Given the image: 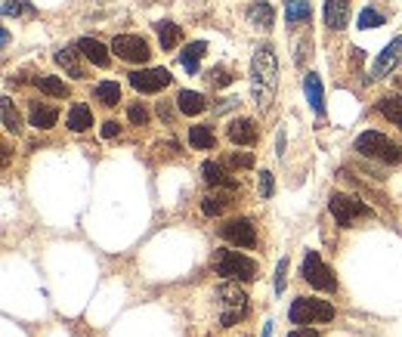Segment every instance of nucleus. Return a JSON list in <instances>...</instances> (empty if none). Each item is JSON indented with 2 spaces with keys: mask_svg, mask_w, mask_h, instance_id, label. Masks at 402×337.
Wrapping results in <instances>:
<instances>
[{
  "mask_svg": "<svg viewBox=\"0 0 402 337\" xmlns=\"http://www.w3.org/2000/svg\"><path fill=\"white\" fill-rule=\"evenodd\" d=\"M275 87H278V62H275V50L266 44L251 59V96L260 112H266L273 106Z\"/></svg>",
  "mask_w": 402,
  "mask_h": 337,
  "instance_id": "f257e3e1",
  "label": "nucleus"
},
{
  "mask_svg": "<svg viewBox=\"0 0 402 337\" xmlns=\"http://www.w3.org/2000/svg\"><path fill=\"white\" fill-rule=\"evenodd\" d=\"M211 263H214L216 276H223L226 281H254V279H257V263H254L251 257L232 250V248L214 250Z\"/></svg>",
  "mask_w": 402,
  "mask_h": 337,
  "instance_id": "f03ea898",
  "label": "nucleus"
},
{
  "mask_svg": "<svg viewBox=\"0 0 402 337\" xmlns=\"http://www.w3.org/2000/svg\"><path fill=\"white\" fill-rule=\"evenodd\" d=\"M356 152L362 158H375V161H384V164H399L402 161V146L387 139L384 133L377 130H365L359 139H356Z\"/></svg>",
  "mask_w": 402,
  "mask_h": 337,
  "instance_id": "7ed1b4c3",
  "label": "nucleus"
},
{
  "mask_svg": "<svg viewBox=\"0 0 402 337\" xmlns=\"http://www.w3.org/2000/svg\"><path fill=\"white\" fill-rule=\"evenodd\" d=\"M216 303H220V328H232L247 312V294L238 288V281H223L216 288Z\"/></svg>",
  "mask_w": 402,
  "mask_h": 337,
  "instance_id": "20e7f679",
  "label": "nucleus"
},
{
  "mask_svg": "<svg viewBox=\"0 0 402 337\" xmlns=\"http://www.w3.org/2000/svg\"><path fill=\"white\" fill-rule=\"evenodd\" d=\"M288 319L294 325H313V322H331L335 319V307L328 300H313V297H300L291 303Z\"/></svg>",
  "mask_w": 402,
  "mask_h": 337,
  "instance_id": "39448f33",
  "label": "nucleus"
},
{
  "mask_svg": "<svg viewBox=\"0 0 402 337\" xmlns=\"http://www.w3.org/2000/svg\"><path fill=\"white\" fill-rule=\"evenodd\" d=\"M328 210L331 217L337 220L340 229H350L356 220H362V217H371V208L362 205L359 198H353V195H344V192H335L328 198Z\"/></svg>",
  "mask_w": 402,
  "mask_h": 337,
  "instance_id": "423d86ee",
  "label": "nucleus"
},
{
  "mask_svg": "<svg viewBox=\"0 0 402 337\" xmlns=\"http://www.w3.org/2000/svg\"><path fill=\"white\" fill-rule=\"evenodd\" d=\"M300 276H304L309 285L316 288V291H337V276L325 266L322 260V254L319 250H306V257H304V266H300Z\"/></svg>",
  "mask_w": 402,
  "mask_h": 337,
  "instance_id": "0eeeda50",
  "label": "nucleus"
},
{
  "mask_svg": "<svg viewBox=\"0 0 402 337\" xmlns=\"http://www.w3.org/2000/svg\"><path fill=\"white\" fill-rule=\"evenodd\" d=\"M112 53L118 59H124V62H149V56H152V50H149V44L143 41L139 34H118L112 41Z\"/></svg>",
  "mask_w": 402,
  "mask_h": 337,
  "instance_id": "6e6552de",
  "label": "nucleus"
},
{
  "mask_svg": "<svg viewBox=\"0 0 402 337\" xmlns=\"http://www.w3.org/2000/svg\"><path fill=\"white\" fill-rule=\"evenodd\" d=\"M174 81L167 68H139V72L130 75V87L136 93H158L164 90L167 84Z\"/></svg>",
  "mask_w": 402,
  "mask_h": 337,
  "instance_id": "1a4fd4ad",
  "label": "nucleus"
},
{
  "mask_svg": "<svg viewBox=\"0 0 402 337\" xmlns=\"http://www.w3.org/2000/svg\"><path fill=\"white\" fill-rule=\"evenodd\" d=\"M220 239H226V241H232V245H238V248H254V245H257V229H254L251 220L238 217V220H226L220 226Z\"/></svg>",
  "mask_w": 402,
  "mask_h": 337,
  "instance_id": "9d476101",
  "label": "nucleus"
},
{
  "mask_svg": "<svg viewBox=\"0 0 402 337\" xmlns=\"http://www.w3.org/2000/svg\"><path fill=\"white\" fill-rule=\"evenodd\" d=\"M399 59H402V34H399V37H393V41L384 46V53L377 56L375 68H371V81H381L384 75H390L393 68H396V62H399Z\"/></svg>",
  "mask_w": 402,
  "mask_h": 337,
  "instance_id": "9b49d317",
  "label": "nucleus"
},
{
  "mask_svg": "<svg viewBox=\"0 0 402 337\" xmlns=\"http://www.w3.org/2000/svg\"><path fill=\"white\" fill-rule=\"evenodd\" d=\"M229 143H235V146H254L257 143V124L251 121V117H235V121L229 124Z\"/></svg>",
  "mask_w": 402,
  "mask_h": 337,
  "instance_id": "f8f14e48",
  "label": "nucleus"
},
{
  "mask_svg": "<svg viewBox=\"0 0 402 337\" xmlns=\"http://www.w3.org/2000/svg\"><path fill=\"white\" fill-rule=\"evenodd\" d=\"M74 46L81 50L84 59L93 62V65H99V68H108V65H112V56H108V50L96 41V37H81V41H77Z\"/></svg>",
  "mask_w": 402,
  "mask_h": 337,
  "instance_id": "ddd939ff",
  "label": "nucleus"
},
{
  "mask_svg": "<svg viewBox=\"0 0 402 337\" xmlns=\"http://www.w3.org/2000/svg\"><path fill=\"white\" fill-rule=\"evenodd\" d=\"M346 22H350V0H328L325 4V25L328 28H346Z\"/></svg>",
  "mask_w": 402,
  "mask_h": 337,
  "instance_id": "4468645a",
  "label": "nucleus"
},
{
  "mask_svg": "<svg viewBox=\"0 0 402 337\" xmlns=\"http://www.w3.org/2000/svg\"><path fill=\"white\" fill-rule=\"evenodd\" d=\"M77 56H81V50H77V46H74V50H72V46H62V50L56 53V62H59L62 68H65L68 77H74V81H84V77H87V68L81 65V59H77Z\"/></svg>",
  "mask_w": 402,
  "mask_h": 337,
  "instance_id": "2eb2a0df",
  "label": "nucleus"
},
{
  "mask_svg": "<svg viewBox=\"0 0 402 337\" xmlns=\"http://www.w3.org/2000/svg\"><path fill=\"white\" fill-rule=\"evenodd\" d=\"M304 90H306V103H309V108H313V112L322 117V115H325V90H322L319 75L309 72V75L304 77Z\"/></svg>",
  "mask_w": 402,
  "mask_h": 337,
  "instance_id": "dca6fc26",
  "label": "nucleus"
},
{
  "mask_svg": "<svg viewBox=\"0 0 402 337\" xmlns=\"http://www.w3.org/2000/svg\"><path fill=\"white\" fill-rule=\"evenodd\" d=\"M31 127H37V130H50V127H56V121H59V112L53 106H41V103H34L31 106Z\"/></svg>",
  "mask_w": 402,
  "mask_h": 337,
  "instance_id": "f3484780",
  "label": "nucleus"
},
{
  "mask_svg": "<svg viewBox=\"0 0 402 337\" xmlns=\"http://www.w3.org/2000/svg\"><path fill=\"white\" fill-rule=\"evenodd\" d=\"M285 19H288V25H309L313 22V6L306 0H288L285 4Z\"/></svg>",
  "mask_w": 402,
  "mask_h": 337,
  "instance_id": "a211bd4d",
  "label": "nucleus"
},
{
  "mask_svg": "<svg viewBox=\"0 0 402 337\" xmlns=\"http://www.w3.org/2000/svg\"><path fill=\"white\" fill-rule=\"evenodd\" d=\"M201 177H205V183L214 186V189H216V186H226V189H238L235 179H229L226 174H223L220 164H214V161H205V164H201Z\"/></svg>",
  "mask_w": 402,
  "mask_h": 337,
  "instance_id": "6ab92c4d",
  "label": "nucleus"
},
{
  "mask_svg": "<svg viewBox=\"0 0 402 337\" xmlns=\"http://www.w3.org/2000/svg\"><path fill=\"white\" fill-rule=\"evenodd\" d=\"M207 53V44L205 41H192V44H186L183 46V53H180V62H183V68L189 75H195L198 72V62H201V56Z\"/></svg>",
  "mask_w": 402,
  "mask_h": 337,
  "instance_id": "aec40b11",
  "label": "nucleus"
},
{
  "mask_svg": "<svg viewBox=\"0 0 402 337\" xmlns=\"http://www.w3.org/2000/svg\"><path fill=\"white\" fill-rule=\"evenodd\" d=\"M34 87L46 93V96H56V99H65L68 96V87H65V81L56 75H37L34 77Z\"/></svg>",
  "mask_w": 402,
  "mask_h": 337,
  "instance_id": "412c9836",
  "label": "nucleus"
},
{
  "mask_svg": "<svg viewBox=\"0 0 402 337\" xmlns=\"http://www.w3.org/2000/svg\"><path fill=\"white\" fill-rule=\"evenodd\" d=\"M90 127H93V112H90V106L74 103L72 112H68V130L84 133V130H90Z\"/></svg>",
  "mask_w": 402,
  "mask_h": 337,
  "instance_id": "4be33fe9",
  "label": "nucleus"
},
{
  "mask_svg": "<svg viewBox=\"0 0 402 337\" xmlns=\"http://www.w3.org/2000/svg\"><path fill=\"white\" fill-rule=\"evenodd\" d=\"M176 108H180L183 115H201L207 108L205 96L195 90H180V96H176Z\"/></svg>",
  "mask_w": 402,
  "mask_h": 337,
  "instance_id": "5701e85b",
  "label": "nucleus"
},
{
  "mask_svg": "<svg viewBox=\"0 0 402 337\" xmlns=\"http://www.w3.org/2000/svg\"><path fill=\"white\" fill-rule=\"evenodd\" d=\"M247 19H251L257 28H269L273 25V19H275V13H273V6H269L266 0H254L251 10H247Z\"/></svg>",
  "mask_w": 402,
  "mask_h": 337,
  "instance_id": "b1692460",
  "label": "nucleus"
},
{
  "mask_svg": "<svg viewBox=\"0 0 402 337\" xmlns=\"http://www.w3.org/2000/svg\"><path fill=\"white\" fill-rule=\"evenodd\" d=\"M189 146L201 148V152H207V148L216 146V136L211 127H205V124H195V127H189Z\"/></svg>",
  "mask_w": 402,
  "mask_h": 337,
  "instance_id": "393cba45",
  "label": "nucleus"
},
{
  "mask_svg": "<svg viewBox=\"0 0 402 337\" xmlns=\"http://www.w3.org/2000/svg\"><path fill=\"white\" fill-rule=\"evenodd\" d=\"M377 112L402 130V96H384L381 103H377Z\"/></svg>",
  "mask_w": 402,
  "mask_h": 337,
  "instance_id": "a878e982",
  "label": "nucleus"
},
{
  "mask_svg": "<svg viewBox=\"0 0 402 337\" xmlns=\"http://www.w3.org/2000/svg\"><path fill=\"white\" fill-rule=\"evenodd\" d=\"M155 28H158V41H161L164 50H174V46L180 44V37H183L180 25H174V22H158Z\"/></svg>",
  "mask_w": 402,
  "mask_h": 337,
  "instance_id": "bb28decb",
  "label": "nucleus"
},
{
  "mask_svg": "<svg viewBox=\"0 0 402 337\" xmlns=\"http://www.w3.org/2000/svg\"><path fill=\"white\" fill-rule=\"evenodd\" d=\"M232 205V198L229 195H220V192H214V195H207L205 201H201V210H205V217H220L223 210H226Z\"/></svg>",
  "mask_w": 402,
  "mask_h": 337,
  "instance_id": "cd10ccee",
  "label": "nucleus"
},
{
  "mask_svg": "<svg viewBox=\"0 0 402 337\" xmlns=\"http://www.w3.org/2000/svg\"><path fill=\"white\" fill-rule=\"evenodd\" d=\"M93 93H96V99H99L103 106H115V103L121 99V87H118L115 81H99Z\"/></svg>",
  "mask_w": 402,
  "mask_h": 337,
  "instance_id": "c85d7f7f",
  "label": "nucleus"
},
{
  "mask_svg": "<svg viewBox=\"0 0 402 337\" xmlns=\"http://www.w3.org/2000/svg\"><path fill=\"white\" fill-rule=\"evenodd\" d=\"M0 112H4V127H6V130H10V133H19V130H22V117H19V112L13 108V99H10V96L0 99Z\"/></svg>",
  "mask_w": 402,
  "mask_h": 337,
  "instance_id": "c756f323",
  "label": "nucleus"
},
{
  "mask_svg": "<svg viewBox=\"0 0 402 337\" xmlns=\"http://www.w3.org/2000/svg\"><path fill=\"white\" fill-rule=\"evenodd\" d=\"M384 22H387V15H384V13H377V10H375V6H365V10H362V13H359V28H362V31H371V28H381V25H384Z\"/></svg>",
  "mask_w": 402,
  "mask_h": 337,
  "instance_id": "7c9ffc66",
  "label": "nucleus"
},
{
  "mask_svg": "<svg viewBox=\"0 0 402 337\" xmlns=\"http://www.w3.org/2000/svg\"><path fill=\"white\" fill-rule=\"evenodd\" d=\"M226 164L229 167H242V170H247V167H254V158L247 152H232L229 158H226Z\"/></svg>",
  "mask_w": 402,
  "mask_h": 337,
  "instance_id": "2f4dec72",
  "label": "nucleus"
},
{
  "mask_svg": "<svg viewBox=\"0 0 402 337\" xmlns=\"http://www.w3.org/2000/svg\"><path fill=\"white\" fill-rule=\"evenodd\" d=\"M207 81H211L214 87H229V84H232V72H226V68H214V72L207 75Z\"/></svg>",
  "mask_w": 402,
  "mask_h": 337,
  "instance_id": "473e14b6",
  "label": "nucleus"
},
{
  "mask_svg": "<svg viewBox=\"0 0 402 337\" xmlns=\"http://www.w3.org/2000/svg\"><path fill=\"white\" fill-rule=\"evenodd\" d=\"M127 117L136 124V127H145V124H149V112H145L143 106H130L127 108Z\"/></svg>",
  "mask_w": 402,
  "mask_h": 337,
  "instance_id": "72a5a7b5",
  "label": "nucleus"
},
{
  "mask_svg": "<svg viewBox=\"0 0 402 337\" xmlns=\"http://www.w3.org/2000/svg\"><path fill=\"white\" fill-rule=\"evenodd\" d=\"M273 192H275V179H273L269 170H263V174H260V195H263V198H273Z\"/></svg>",
  "mask_w": 402,
  "mask_h": 337,
  "instance_id": "f704fd0d",
  "label": "nucleus"
},
{
  "mask_svg": "<svg viewBox=\"0 0 402 337\" xmlns=\"http://www.w3.org/2000/svg\"><path fill=\"white\" fill-rule=\"evenodd\" d=\"M285 279H288V260H278V266H275V294L285 291Z\"/></svg>",
  "mask_w": 402,
  "mask_h": 337,
  "instance_id": "c9c22d12",
  "label": "nucleus"
},
{
  "mask_svg": "<svg viewBox=\"0 0 402 337\" xmlns=\"http://www.w3.org/2000/svg\"><path fill=\"white\" fill-rule=\"evenodd\" d=\"M118 133H121V124H118V121H105L103 130H99V136H103V139H112V136H118Z\"/></svg>",
  "mask_w": 402,
  "mask_h": 337,
  "instance_id": "e433bc0d",
  "label": "nucleus"
},
{
  "mask_svg": "<svg viewBox=\"0 0 402 337\" xmlns=\"http://www.w3.org/2000/svg\"><path fill=\"white\" fill-rule=\"evenodd\" d=\"M25 6H22V0H6L4 4V15H19Z\"/></svg>",
  "mask_w": 402,
  "mask_h": 337,
  "instance_id": "4c0bfd02",
  "label": "nucleus"
},
{
  "mask_svg": "<svg viewBox=\"0 0 402 337\" xmlns=\"http://www.w3.org/2000/svg\"><path fill=\"white\" fill-rule=\"evenodd\" d=\"M288 337H319V334H316L313 328H297V331H291Z\"/></svg>",
  "mask_w": 402,
  "mask_h": 337,
  "instance_id": "58836bf2",
  "label": "nucleus"
},
{
  "mask_svg": "<svg viewBox=\"0 0 402 337\" xmlns=\"http://www.w3.org/2000/svg\"><path fill=\"white\" fill-rule=\"evenodd\" d=\"M158 115L164 117V121H170V117H174V112H170V106H164V103H158Z\"/></svg>",
  "mask_w": 402,
  "mask_h": 337,
  "instance_id": "ea45409f",
  "label": "nucleus"
},
{
  "mask_svg": "<svg viewBox=\"0 0 402 337\" xmlns=\"http://www.w3.org/2000/svg\"><path fill=\"white\" fill-rule=\"evenodd\" d=\"M0 44H4V50L10 46V31H6V28H4V34H0Z\"/></svg>",
  "mask_w": 402,
  "mask_h": 337,
  "instance_id": "a19ab883",
  "label": "nucleus"
},
{
  "mask_svg": "<svg viewBox=\"0 0 402 337\" xmlns=\"http://www.w3.org/2000/svg\"><path fill=\"white\" fill-rule=\"evenodd\" d=\"M260 337H273V322L263 325V334H260Z\"/></svg>",
  "mask_w": 402,
  "mask_h": 337,
  "instance_id": "79ce46f5",
  "label": "nucleus"
}]
</instances>
